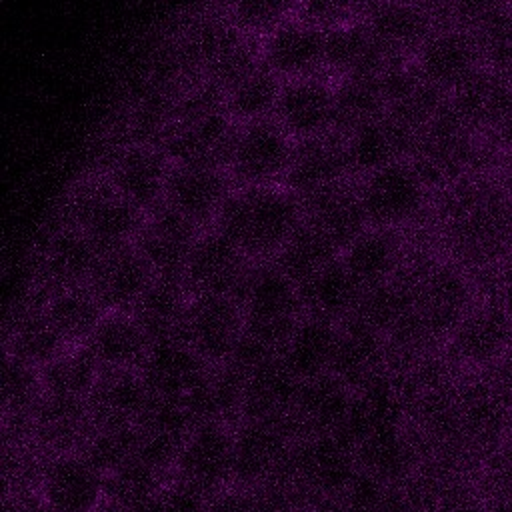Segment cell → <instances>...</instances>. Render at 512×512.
Listing matches in <instances>:
<instances>
[{
	"label": "cell",
	"instance_id": "obj_23",
	"mask_svg": "<svg viewBox=\"0 0 512 512\" xmlns=\"http://www.w3.org/2000/svg\"><path fill=\"white\" fill-rule=\"evenodd\" d=\"M72 348L58 334L44 312L42 292L16 308L6 310L4 318V356L42 370L48 362Z\"/></svg>",
	"mask_w": 512,
	"mask_h": 512
},
{
	"label": "cell",
	"instance_id": "obj_38",
	"mask_svg": "<svg viewBox=\"0 0 512 512\" xmlns=\"http://www.w3.org/2000/svg\"><path fill=\"white\" fill-rule=\"evenodd\" d=\"M240 376L244 378V404L240 420H288L300 380L284 366L280 354Z\"/></svg>",
	"mask_w": 512,
	"mask_h": 512
},
{
	"label": "cell",
	"instance_id": "obj_30",
	"mask_svg": "<svg viewBox=\"0 0 512 512\" xmlns=\"http://www.w3.org/2000/svg\"><path fill=\"white\" fill-rule=\"evenodd\" d=\"M200 234V228L162 204L146 216L136 248L144 254L158 276L182 278L186 260Z\"/></svg>",
	"mask_w": 512,
	"mask_h": 512
},
{
	"label": "cell",
	"instance_id": "obj_61",
	"mask_svg": "<svg viewBox=\"0 0 512 512\" xmlns=\"http://www.w3.org/2000/svg\"><path fill=\"white\" fill-rule=\"evenodd\" d=\"M102 512H124V510H120V508H114V506H110V504H106L104 508H102Z\"/></svg>",
	"mask_w": 512,
	"mask_h": 512
},
{
	"label": "cell",
	"instance_id": "obj_42",
	"mask_svg": "<svg viewBox=\"0 0 512 512\" xmlns=\"http://www.w3.org/2000/svg\"><path fill=\"white\" fill-rule=\"evenodd\" d=\"M44 398L40 370L12 356L2 364V434L22 436L32 414Z\"/></svg>",
	"mask_w": 512,
	"mask_h": 512
},
{
	"label": "cell",
	"instance_id": "obj_17",
	"mask_svg": "<svg viewBox=\"0 0 512 512\" xmlns=\"http://www.w3.org/2000/svg\"><path fill=\"white\" fill-rule=\"evenodd\" d=\"M354 402V390L334 374L300 382L288 412V424L298 438L340 434Z\"/></svg>",
	"mask_w": 512,
	"mask_h": 512
},
{
	"label": "cell",
	"instance_id": "obj_2",
	"mask_svg": "<svg viewBox=\"0 0 512 512\" xmlns=\"http://www.w3.org/2000/svg\"><path fill=\"white\" fill-rule=\"evenodd\" d=\"M58 222L80 230L100 254L136 244L146 214L124 200L104 172L76 182L60 208Z\"/></svg>",
	"mask_w": 512,
	"mask_h": 512
},
{
	"label": "cell",
	"instance_id": "obj_31",
	"mask_svg": "<svg viewBox=\"0 0 512 512\" xmlns=\"http://www.w3.org/2000/svg\"><path fill=\"white\" fill-rule=\"evenodd\" d=\"M304 220L328 236L342 250L368 228L358 182L354 178L332 184L302 200Z\"/></svg>",
	"mask_w": 512,
	"mask_h": 512
},
{
	"label": "cell",
	"instance_id": "obj_44",
	"mask_svg": "<svg viewBox=\"0 0 512 512\" xmlns=\"http://www.w3.org/2000/svg\"><path fill=\"white\" fill-rule=\"evenodd\" d=\"M386 114L378 74L334 80V132L346 136L354 128Z\"/></svg>",
	"mask_w": 512,
	"mask_h": 512
},
{
	"label": "cell",
	"instance_id": "obj_22",
	"mask_svg": "<svg viewBox=\"0 0 512 512\" xmlns=\"http://www.w3.org/2000/svg\"><path fill=\"white\" fill-rule=\"evenodd\" d=\"M344 138L346 158L354 180L412 156L418 134L388 114L374 118Z\"/></svg>",
	"mask_w": 512,
	"mask_h": 512
},
{
	"label": "cell",
	"instance_id": "obj_13",
	"mask_svg": "<svg viewBox=\"0 0 512 512\" xmlns=\"http://www.w3.org/2000/svg\"><path fill=\"white\" fill-rule=\"evenodd\" d=\"M250 266L252 260L212 226L198 236L182 280L190 294H230L238 298Z\"/></svg>",
	"mask_w": 512,
	"mask_h": 512
},
{
	"label": "cell",
	"instance_id": "obj_24",
	"mask_svg": "<svg viewBox=\"0 0 512 512\" xmlns=\"http://www.w3.org/2000/svg\"><path fill=\"white\" fill-rule=\"evenodd\" d=\"M388 370L390 348L386 336L356 316L344 320L330 374L352 390H358Z\"/></svg>",
	"mask_w": 512,
	"mask_h": 512
},
{
	"label": "cell",
	"instance_id": "obj_29",
	"mask_svg": "<svg viewBox=\"0 0 512 512\" xmlns=\"http://www.w3.org/2000/svg\"><path fill=\"white\" fill-rule=\"evenodd\" d=\"M192 426L194 422L184 402L152 398L136 424V456L172 476L176 456Z\"/></svg>",
	"mask_w": 512,
	"mask_h": 512
},
{
	"label": "cell",
	"instance_id": "obj_28",
	"mask_svg": "<svg viewBox=\"0 0 512 512\" xmlns=\"http://www.w3.org/2000/svg\"><path fill=\"white\" fill-rule=\"evenodd\" d=\"M408 252L410 246L404 232L368 226L342 250L340 260L354 280L368 290L398 278Z\"/></svg>",
	"mask_w": 512,
	"mask_h": 512
},
{
	"label": "cell",
	"instance_id": "obj_20",
	"mask_svg": "<svg viewBox=\"0 0 512 512\" xmlns=\"http://www.w3.org/2000/svg\"><path fill=\"white\" fill-rule=\"evenodd\" d=\"M210 368L182 338L168 336L152 342L140 376L152 398L184 402Z\"/></svg>",
	"mask_w": 512,
	"mask_h": 512
},
{
	"label": "cell",
	"instance_id": "obj_50",
	"mask_svg": "<svg viewBox=\"0 0 512 512\" xmlns=\"http://www.w3.org/2000/svg\"><path fill=\"white\" fill-rule=\"evenodd\" d=\"M298 4L300 0H224L222 12L244 36L262 40L298 16Z\"/></svg>",
	"mask_w": 512,
	"mask_h": 512
},
{
	"label": "cell",
	"instance_id": "obj_19",
	"mask_svg": "<svg viewBox=\"0 0 512 512\" xmlns=\"http://www.w3.org/2000/svg\"><path fill=\"white\" fill-rule=\"evenodd\" d=\"M158 274L136 244L106 252L88 282L106 312H132Z\"/></svg>",
	"mask_w": 512,
	"mask_h": 512
},
{
	"label": "cell",
	"instance_id": "obj_6",
	"mask_svg": "<svg viewBox=\"0 0 512 512\" xmlns=\"http://www.w3.org/2000/svg\"><path fill=\"white\" fill-rule=\"evenodd\" d=\"M296 140L276 118L238 124L226 170L236 188L284 184Z\"/></svg>",
	"mask_w": 512,
	"mask_h": 512
},
{
	"label": "cell",
	"instance_id": "obj_37",
	"mask_svg": "<svg viewBox=\"0 0 512 512\" xmlns=\"http://www.w3.org/2000/svg\"><path fill=\"white\" fill-rule=\"evenodd\" d=\"M340 324L304 314L280 350V360L300 382L330 374Z\"/></svg>",
	"mask_w": 512,
	"mask_h": 512
},
{
	"label": "cell",
	"instance_id": "obj_41",
	"mask_svg": "<svg viewBox=\"0 0 512 512\" xmlns=\"http://www.w3.org/2000/svg\"><path fill=\"white\" fill-rule=\"evenodd\" d=\"M244 378L230 366H216L190 392L184 406L194 424L198 422H228L236 424L242 418Z\"/></svg>",
	"mask_w": 512,
	"mask_h": 512
},
{
	"label": "cell",
	"instance_id": "obj_45",
	"mask_svg": "<svg viewBox=\"0 0 512 512\" xmlns=\"http://www.w3.org/2000/svg\"><path fill=\"white\" fill-rule=\"evenodd\" d=\"M506 338V322L494 310L464 314L456 328L446 338L442 350L456 368L464 362H482L496 354V348Z\"/></svg>",
	"mask_w": 512,
	"mask_h": 512
},
{
	"label": "cell",
	"instance_id": "obj_51",
	"mask_svg": "<svg viewBox=\"0 0 512 512\" xmlns=\"http://www.w3.org/2000/svg\"><path fill=\"white\" fill-rule=\"evenodd\" d=\"M80 452L108 476L136 456V426H92Z\"/></svg>",
	"mask_w": 512,
	"mask_h": 512
},
{
	"label": "cell",
	"instance_id": "obj_25",
	"mask_svg": "<svg viewBox=\"0 0 512 512\" xmlns=\"http://www.w3.org/2000/svg\"><path fill=\"white\" fill-rule=\"evenodd\" d=\"M362 20L390 60H412L424 40L438 28L422 0H388Z\"/></svg>",
	"mask_w": 512,
	"mask_h": 512
},
{
	"label": "cell",
	"instance_id": "obj_1",
	"mask_svg": "<svg viewBox=\"0 0 512 512\" xmlns=\"http://www.w3.org/2000/svg\"><path fill=\"white\" fill-rule=\"evenodd\" d=\"M304 222L302 200L284 184L236 188L214 228L252 262L272 260Z\"/></svg>",
	"mask_w": 512,
	"mask_h": 512
},
{
	"label": "cell",
	"instance_id": "obj_11",
	"mask_svg": "<svg viewBox=\"0 0 512 512\" xmlns=\"http://www.w3.org/2000/svg\"><path fill=\"white\" fill-rule=\"evenodd\" d=\"M170 170L172 160L156 142L130 140L112 154L104 174L124 200L148 216L164 204Z\"/></svg>",
	"mask_w": 512,
	"mask_h": 512
},
{
	"label": "cell",
	"instance_id": "obj_5",
	"mask_svg": "<svg viewBox=\"0 0 512 512\" xmlns=\"http://www.w3.org/2000/svg\"><path fill=\"white\" fill-rule=\"evenodd\" d=\"M356 182L368 226L400 232L422 214L430 190L410 158L378 168Z\"/></svg>",
	"mask_w": 512,
	"mask_h": 512
},
{
	"label": "cell",
	"instance_id": "obj_9",
	"mask_svg": "<svg viewBox=\"0 0 512 512\" xmlns=\"http://www.w3.org/2000/svg\"><path fill=\"white\" fill-rule=\"evenodd\" d=\"M298 436L288 420L244 418L234 426V484L260 490L280 478Z\"/></svg>",
	"mask_w": 512,
	"mask_h": 512
},
{
	"label": "cell",
	"instance_id": "obj_58",
	"mask_svg": "<svg viewBox=\"0 0 512 512\" xmlns=\"http://www.w3.org/2000/svg\"><path fill=\"white\" fill-rule=\"evenodd\" d=\"M2 512H50L36 490L2 494Z\"/></svg>",
	"mask_w": 512,
	"mask_h": 512
},
{
	"label": "cell",
	"instance_id": "obj_49",
	"mask_svg": "<svg viewBox=\"0 0 512 512\" xmlns=\"http://www.w3.org/2000/svg\"><path fill=\"white\" fill-rule=\"evenodd\" d=\"M282 80L264 64L236 84L224 96V106L236 124H248L274 118Z\"/></svg>",
	"mask_w": 512,
	"mask_h": 512
},
{
	"label": "cell",
	"instance_id": "obj_21",
	"mask_svg": "<svg viewBox=\"0 0 512 512\" xmlns=\"http://www.w3.org/2000/svg\"><path fill=\"white\" fill-rule=\"evenodd\" d=\"M242 38L244 34L220 10L192 18L180 30L168 52L184 82H190L200 78Z\"/></svg>",
	"mask_w": 512,
	"mask_h": 512
},
{
	"label": "cell",
	"instance_id": "obj_12",
	"mask_svg": "<svg viewBox=\"0 0 512 512\" xmlns=\"http://www.w3.org/2000/svg\"><path fill=\"white\" fill-rule=\"evenodd\" d=\"M234 190L236 184L224 166L172 164L164 204L196 228L208 230Z\"/></svg>",
	"mask_w": 512,
	"mask_h": 512
},
{
	"label": "cell",
	"instance_id": "obj_10",
	"mask_svg": "<svg viewBox=\"0 0 512 512\" xmlns=\"http://www.w3.org/2000/svg\"><path fill=\"white\" fill-rule=\"evenodd\" d=\"M36 492L50 512H102L106 476L80 450L48 454Z\"/></svg>",
	"mask_w": 512,
	"mask_h": 512
},
{
	"label": "cell",
	"instance_id": "obj_56",
	"mask_svg": "<svg viewBox=\"0 0 512 512\" xmlns=\"http://www.w3.org/2000/svg\"><path fill=\"white\" fill-rule=\"evenodd\" d=\"M208 506L210 498L170 478L150 512H208Z\"/></svg>",
	"mask_w": 512,
	"mask_h": 512
},
{
	"label": "cell",
	"instance_id": "obj_4",
	"mask_svg": "<svg viewBox=\"0 0 512 512\" xmlns=\"http://www.w3.org/2000/svg\"><path fill=\"white\" fill-rule=\"evenodd\" d=\"M356 472V450L346 438L310 436L296 440L284 472L272 484L284 486L298 504L336 500Z\"/></svg>",
	"mask_w": 512,
	"mask_h": 512
},
{
	"label": "cell",
	"instance_id": "obj_52",
	"mask_svg": "<svg viewBox=\"0 0 512 512\" xmlns=\"http://www.w3.org/2000/svg\"><path fill=\"white\" fill-rule=\"evenodd\" d=\"M262 66L260 40L244 36L234 48H230L216 64H212L200 78L218 88L224 96L256 68Z\"/></svg>",
	"mask_w": 512,
	"mask_h": 512
},
{
	"label": "cell",
	"instance_id": "obj_18",
	"mask_svg": "<svg viewBox=\"0 0 512 512\" xmlns=\"http://www.w3.org/2000/svg\"><path fill=\"white\" fill-rule=\"evenodd\" d=\"M326 32L294 16L260 40L262 64L282 82L326 74Z\"/></svg>",
	"mask_w": 512,
	"mask_h": 512
},
{
	"label": "cell",
	"instance_id": "obj_39",
	"mask_svg": "<svg viewBox=\"0 0 512 512\" xmlns=\"http://www.w3.org/2000/svg\"><path fill=\"white\" fill-rule=\"evenodd\" d=\"M364 294V288L348 272L340 256L300 284L304 314L342 324L348 320Z\"/></svg>",
	"mask_w": 512,
	"mask_h": 512
},
{
	"label": "cell",
	"instance_id": "obj_8",
	"mask_svg": "<svg viewBox=\"0 0 512 512\" xmlns=\"http://www.w3.org/2000/svg\"><path fill=\"white\" fill-rule=\"evenodd\" d=\"M176 336L212 368L224 366L244 336L240 300L230 294H190Z\"/></svg>",
	"mask_w": 512,
	"mask_h": 512
},
{
	"label": "cell",
	"instance_id": "obj_33",
	"mask_svg": "<svg viewBox=\"0 0 512 512\" xmlns=\"http://www.w3.org/2000/svg\"><path fill=\"white\" fill-rule=\"evenodd\" d=\"M152 342L132 312H106L86 348L102 372H140Z\"/></svg>",
	"mask_w": 512,
	"mask_h": 512
},
{
	"label": "cell",
	"instance_id": "obj_3",
	"mask_svg": "<svg viewBox=\"0 0 512 512\" xmlns=\"http://www.w3.org/2000/svg\"><path fill=\"white\" fill-rule=\"evenodd\" d=\"M238 300L244 312V334L280 354L304 316L300 286L272 260L252 262Z\"/></svg>",
	"mask_w": 512,
	"mask_h": 512
},
{
	"label": "cell",
	"instance_id": "obj_26",
	"mask_svg": "<svg viewBox=\"0 0 512 512\" xmlns=\"http://www.w3.org/2000/svg\"><path fill=\"white\" fill-rule=\"evenodd\" d=\"M478 46L474 38L458 28H436L412 56L420 78L444 92L458 88L474 74Z\"/></svg>",
	"mask_w": 512,
	"mask_h": 512
},
{
	"label": "cell",
	"instance_id": "obj_47",
	"mask_svg": "<svg viewBox=\"0 0 512 512\" xmlns=\"http://www.w3.org/2000/svg\"><path fill=\"white\" fill-rule=\"evenodd\" d=\"M100 374L102 370L86 346L66 348L40 370L46 396L74 402H88Z\"/></svg>",
	"mask_w": 512,
	"mask_h": 512
},
{
	"label": "cell",
	"instance_id": "obj_7",
	"mask_svg": "<svg viewBox=\"0 0 512 512\" xmlns=\"http://www.w3.org/2000/svg\"><path fill=\"white\" fill-rule=\"evenodd\" d=\"M234 426L228 422H198L188 432L172 480L214 498L234 484Z\"/></svg>",
	"mask_w": 512,
	"mask_h": 512
},
{
	"label": "cell",
	"instance_id": "obj_14",
	"mask_svg": "<svg viewBox=\"0 0 512 512\" xmlns=\"http://www.w3.org/2000/svg\"><path fill=\"white\" fill-rule=\"evenodd\" d=\"M100 256L80 230L58 222L38 250L32 284L40 292L88 286Z\"/></svg>",
	"mask_w": 512,
	"mask_h": 512
},
{
	"label": "cell",
	"instance_id": "obj_57",
	"mask_svg": "<svg viewBox=\"0 0 512 512\" xmlns=\"http://www.w3.org/2000/svg\"><path fill=\"white\" fill-rule=\"evenodd\" d=\"M208 512H274L260 490L230 486L210 498Z\"/></svg>",
	"mask_w": 512,
	"mask_h": 512
},
{
	"label": "cell",
	"instance_id": "obj_16",
	"mask_svg": "<svg viewBox=\"0 0 512 512\" xmlns=\"http://www.w3.org/2000/svg\"><path fill=\"white\" fill-rule=\"evenodd\" d=\"M274 118L296 142L334 132V78L320 74L282 82Z\"/></svg>",
	"mask_w": 512,
	"mask_h": 512
},
{
	"label": "cell",
	"instance_id": "obj_48",
	"mask_svg": "<svg viewBox=\"0 0 512 512\" xmlns=\"http://www.w3.org/2000/svg\"><path fill=\"white\" fill-rule=\"evenodd\" d=\"M338 256L340 250L334 246V242L304 220L282 250L272 258V262L300 286Z\"/></svg>",
	"mask_w": 512,
	"mask_h": 512
},
{
	"label": "cell",
	"instance_id": "obj_46",
	"mask_svg": "<svg viewBox=\"0 0 512 512\" xmlns=\"http://www.w3.org/2000/svg\"><path fill=\"white\" fill-rule=\"evenodd\" d=\"M168 480V474L134 456L106 476V504L124 512H150Z\"/></svg>",
	"mask_w": 512,
	"mask_h": 512
},
{
	"label": "cell",
	"instance_id": "obj_40",
	"mask_svg": "<svg viewBox=\"0 0 512 512\" xmlns=\"http://www.w3.org/2000/svg\"><path fill=\"white\" fill-rule=\"evenodd\" d=\"M42 306L68 346H86L106 316L104 306L88 286L42 292Z\"/></svg>",
	"mask_w": 512,
	"mask_h": 512
},
{
	"label": "cell",
	"instance_id": "obj_60",
	"mask_svg": "<svg viewBox=\"0 0 512 512\" xmlns=\"http://www.w3.org/2000/svg\"><path fill=\"white\" fill-rule=\"evenodd\" d=\"M384 2L388 0H352L354 4V12H356V18H364L368 16L372 10H376L378 6H382Z\"/></svg>",
	"mask_w": 512,
	"mask_h": 512
},
{
	"label": "cell",
	"instance_id": "obj_32",
	"mask_svg": "<svg viewBox=\"0 0 512 512\" xmlns=\"http://www.w3.org/2000/svg\"><path fill=\"white\" fill-rule=\"evenodd\" d=\"M92 430L86 402L46 396L32 414L22 438L30 440L42 454L76 452Z\"/></svg>",
	"mask_w": 512,
	"mask_h": 512
},
{
	"label": "cell",
	"instance_id": "obj_59",
	"mask_svg": "<svg viewBox=\"0 0 512 512\" xmlns=\"http://www.w3.org/2000/svg\"><path fill=\"white\" fill-rule=\"evenodd\" d=\"M294 512H340V508L334 500H314L300 504Z\"/></svg>",
	"mask_w": 512,
	"mask_h": 512
},
{
	"label": "cell",
	"instance_id": "obj_36",
	"mask_svg": "<svg viewBox=\"0 0 512 512\" xmlns=\"http://www.w3.org/2000/svg\"><path fill=\"white\" fill-rule=\"evenodd\" d=\"M388 62L362 18L326 30L324 70L330 78L380 74Z\"/></svg>",
	"mask_w": 512,
	"mask_h": 512
},
{
	"label": "cell",
	"instance_id": "obj_54",
	"mask_svg": "<svg viewBox=\"0 0 512 512\" xmlns=\"http://www.w3.org/2000/svg\"><path fill=\"white\" fill-rule=\"evenodd\" d=\"M298 18L326 32L356 20V12L352 0H300Z\"/></svg>",
	"mask_w": 512,
	"mask_h": 512
},
{
	"label": "cell",
	"instance_id": "obj_35",
	"mask_svg": "<svg viewBox=\"0 0 512 512\" xmlns=\"http://www.w3.org/2000/svg\"><path fill=\"white\" fill-rule=\"evenodd\" d=\"M150 400L140 372H102L86 406L92 426H136Z\"/></svg>",
	"mask_w": 512,
	"mask_h": 512
},
{
	"label": "cell",
	"instance_id": "obj_34",
	"mask_svg": "<svg viewBox=\"0 0 512 512\" xmlns=\"http://www.w3.org/2000/svg\"><path fill=\"white\" fill-rule=\"evenodd\" d=\"M354 450L358 468L388 486L408 484L424 466L422 450L408 424L368 436Z\"/></svg>",
	"mask_w": 512,
	"mask_h": 512
},
{
	"label": "cell",
	"instance_id": "obj_55",
	"mask_svg": "<svg viewBox=\"0 0 512 512\" xmlns=\"http://www.w3.org/2000/svg\"><path fill=\"white\" fill-rule=\"evenodd\" d=\"M486 494H490V508H512V448L494 454L486 462Z\"/></svg>",
	"mask_w": 512,
	"mask_h": 512
},
{
	"label": "cell",
	"instance_id": "obj_15",
	"mask_svg": "<svg viewBox=\"0 0 512 512\" xmlns=\"http://www.w3.org/2000/svg\"><path fill=\"white\" fill-rule=\"evenodd\" d=\"M236 130L238 124L222 108L188 122L168 124L156 144L168 154L172 164H212L226 168Z\"/></svg>",
	"mask_w": 512,
	"mask_h": 512
},
{
	"label": "cell",
	"instance_id": "obj_53",
	"mask_svg": "<svg viewBox=\"0 0 512 512\" xmlns=\"http://www.w3.org/2000/svg\"><path fill=\"white\" fill-rule=\"evenodd\" d=\"M394 488L358 468L334 502L340 512H386Z\"/></svg>",
	"mask_w": 512,
	"mask_h": 512
},
{
	"label": "cell",
	"instance_id": "obj_27",
	"mask_svg": "<svg viewBox=\"0 0 512 512\" xmlns=\"http://www.w3.org/2000/svg\"><path fill=\"white\" fill-rule=\"evenodd\" d=\"M352 178L344 138L336 132L300 140L294 146L284 186L300 200Z\"/></svg>",
	"mask_w": 512,
	"mask_h": 512
},
{
	"label": "cell",
	"instance_id": "obj_43",
	"mask_svg": "<svg viewBox=\"0 0 512 512\" xmlns=\"http://www.w3.org/2000/svg\"><path fill=\"white\" fill-rule=\"evenodd\" d=\"M190 292L180 276H156L132 314L152 340L176 336Z\"/></svg>",
	"mask_w": 512,
	"mask_h": 512
}]
</instances>
